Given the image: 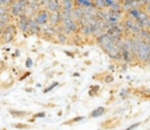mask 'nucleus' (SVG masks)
Instances as JSON below:
<instances>
[{"label":"nucleus","instance_id":"f257e3e1","mask_svg":"<svg viewBox=\"0 0 150 130\" xmlns=\"http://www.w3.org/2000/svg\"><path fill=\"white\" fill-rule=\"evenodd\" d=\"M27 6L26 0H13V2L9 5V14L12 19H18L19 16L23 15V9Z\"/></svg>","mask_w":150,"mask_h":130},{"label":"nucleus","instance_id":"f03ea898","mask_svg":"<svg viewBox=\"0 0 150 130\" xmlns=\"http://www.w3.org/2000/svg\"><path fill=\"white\" fill-rule=\"evenodd\" d=\"M150 54V45L145 41H142L137 48V52H136V55L138 56V59L141 61H145L148 59V55Z\"/></svg>","mask_w":150,"mask_h":130},{"label":"nucleus","instance_id":"7ed1b4c3","mask_svg":"<svg viewBox=\"0 0 150 130\" xmlns=\"http://www.w3.org/2000/svg\"><path fill=\"white\" fill-rule=\"evenodd\" d=\"M35 20H36V22L40 25V26H42V25H46V23H48V18H49V12L46 9V8H42V9H39L35 14H34V16H33Z\"/></svg>","mask_w":150,"mask_h":130},{"label":"nucleus","instance_id":"20e7f679","mask_svg":"<svg viewBox=\"0 0 150 130\" xmlns=\"http://www.w3.org/2000/svg\"><path fill=\"white\" fill-rule=\"evenodd\" d=\"M16 28H19L20 32L22 33H28L29 28H28V18L25 15H21L16 19Z\"/></svg>","mask_w":150,"mask_h":130},{"label":"nucleus","instance_id":"39448f33","mask_svg":"<svg viewBox=\"0 0 150 130\" xmlns=\"http://www.w3.org/2000/svg\"><path fill=\"white\" fill-rule=\"evenodd\" d=\"M43 8H46L49 13L61 11V1L60 0H47V2L43 5Z\"/></svg>","mask_w":150,"mask_h":130},{"label":"nucleus","instance_id":"423d86ee","mask_svg":"<svg viewBox=\"0 0 150 130\" xmlns=\"http://www.w3.org/2000/svg\"><path fill=\"white\" fill-rule=\"evenodd\" d=\"M60 22H61V13H60V11L50 12L49 13V18H48V23L54 27V26L60 25Z\"/></svg>","mask_w":150,"mask_h":130},{"label":"nucleus","instance_id":"0eeeda50","mask_svg":"<svg viewBox=\"0 0 150 130\" xmlns=\"http://www.w3.org/2000/svg\"><path fill=\"white\" fill-rule=\"evenodd\" d=\"M14 36H15V33L13 32H7V30H4L2 29V33L0 35V43L1 45H5V43H9L14 40Z\"/></svg>","mask_w":150,"mask_h":130},{"label":"nucleus","instance_id":"6e6552de","mask_svg":"<svg viewBox=\"0 0 150 130\" xmlns=\"http://www.w3.org/2000/svg\"><path fill=\"white\" fill-rule=\"evenodd\" d=\"M8 112H9L11 116H13V117H15V118H23V117H26V116L29 114V112H27V111L16 110V109H8Z\"/></svg>","mask_w":150,"mask_h":130},{"label":"nucleus","instance_id":"1a4fd4ad","mask_svg":"<svg viewBox=\"0 0 150 130\" xmlns=\"http://www.w3.org/2000/svg\"><path fill=\"white\" fill-rule=\"evenodd\" d=\"M61 1V9L70 12L74 8V0H60Z\"/></svg>","mask_w":150,"mask_h":130},{"label":"nucleus","instance_id":"9d476101","mask_svg":"<svg viewBox=\"0 0 150 130\" xmlns=\"http://www.w3.org/2000/svg\"><path fill=\"white\" fill-rule=\"evenodd\" d=\"M9 22H12V16H11L9 13H7V14H0V28H4Z\"/></svg>","mask_w":150,"mask_h":130},{"label":"nucleus","instance_id":"9b49d317","mask_svg":"<svg viewBox=\"0 0 150 130\" xmlns=\"http://www.w3.org/2000/svg\"><path fill=\"white\" fill-rule=\"evenodd\" d=\"M55 36H56V41L60 42V43H66L67 42V35L62 32H59V33H55Z\"/></svg>","mask_w":150,"mask_h":130},{"label":"nucleus","instance_id":"f8f14e48","mask_svg":"<svg viewBox=\"0 0 150 130\" xmlns=\"http://www.w3.org/2000/svg\"><path fill=\"white\" fill-rule=\"evenodd\" d=\"M93 5L98 9H103L105 7V0H93Z\"/></svg>","mask_w":150,"mask_h":130},{"label":"nucleus","instance_id":"ddd939ff","mask_svg":"<svg viewBox=\"0 0 150 130\" xmlns=\"http://www.w3.org/2000/svg\"><path fill=\"white\" fill-rule=\"evenodd\" d=\"M103 112H104V108H103V107H100V108L95 109V110L91 112V116H93V117H97V116H101Z\"/></svg>","mask_w":150,"mask_h":130},{"label":"nucleus","instance_id":"4468645a","mask_svg":"<svg viewBox=\"0 0 150 130\" xmlns=\"http://www.w3.org/2000/svg\"><path fill=\"white\" fill-rule=\"evenodd\" d=\"M81 32H82L84 35H89V34H91L90 26H89V25H82V27H81Z\"/></svg>","mask_w":150,"mask_h":130},{"label":"nucleus","instance_id":"2eb2a0df","mask_svg":"<svg viewBox=\"0 0 150 130\" xmlns=\"http://www.w3.org/2000/svg\"><path fill=\"white\" fill-rule=\"evenodd\" d=\"M132 54V52H130V50H122V56H123V59L125 60V61H131V57H130V55Z\"/></svg>","mask_w":150,"mask_h":130},{"label":"nucleus","instance_id":"dca6fc26","mask_svg":"<svg viewBox=\"0 0 150 130\" xmlns=\"http://www.w3.org/2000/svg\"><path fill=\"white\" fill-rule=\"evenodd\" d=\"M135 22H136V21H135L134 19H127V20H125V22H124V25H125V27H127V28L130 30V29L134 27Z\"/></svg>","mask_w":150,"mask_h":130},{"label":"nucleus","instance_id":"f3484780","mask_svg":"<svg viewBox=\"0 0 150 130\" xmlns=\"http://www.w3.org/2000/svg\"><path fill=\"white\" fill-rule=\"evenodd\" d=\"M12 126L13 128H16V129H29L30 128L28 124H22V123H15V124L13 123Z\"/></svg>","mask_w":150,"mask_h":130},{"label":"nucleus","instance_id":"a211bd4d","mask_svg":"<svg viewBox=\"0 0 150 130\" xmlns=\"http://www.w3.org/2000/svg\"><path fill=\"white\" fill-rule=\"evenodd\" d=\"M13 2V0H0V6H7L9 7V5Z\"/></svg>","mask_w":150,"mask_h":130},{"label":"nucleus","instance_id":"6ab92c4d","mask_svg":"<svg viewBox=\"0 0 150 130\" xmlns=\"http://www.w3.org/2000/svg\"><path fill=\"white\" fill-rule=\"evenodd\" d=\"M57 84H59V83H57V82H54V83H52V85H49V87H48V88H46V89H45V90H43V93H48V91H50V90H52V89H53V88H55V87H56V85H57Z\"/></svg>","mask_w":150,"mask_h":130},{"label":"nucleus","instance_id":"aec40b11","mask_svg":"<svg viewBox=\"0 0 150 130\" xmlns=\"http://www.w3.org/2000/svg\"><path fill=\"white\" fill-rule=\"evenodd\" d=\"M32 66H33L32 59H30V57H27V60H26V67H27V68H30Z\"/></svg>","mask_w":150,"mask_h":130},{"label":"nucleus","instance_id":"412c9836","mask_svg":"<svg viewBox=\"0 0 150 130\" xmlns=\"http://www.w3.org/2000/svg\"><path fill=\"white\" fill-rule=\"evenodd\" d=\"M144 12L148 14V16H150V4H145V7H144Z\"/></svg>","mask_w":150,"mask_h":130},{"label":"nucleus","instance_id":"4be33fe9","mask_svg":"<svg viewBox=\"0 0 150 130\" xmlns=\"http://www.w3.org/2000/svg\"><path fill=\"white\" fill-rule=\"evenodd\" d=\"M139 125V123H136V124H134V125H131V126H129V128H127L125 130H134L135 128H137Z\"/></svg>","mask_w":150,"mask_h":130},{"label":"nucleus","instance_id":"5701e85b","mask_svg":"<svg viewBox=\"0 0 150 130\" xmlns=\"http://www.w3.org/2000/svg\"><path fill=\"white\" fill-rule=\"evenodd\" d=\"M6 68V63L5 61H0V70H4Z\"/></svg>","mask_w":150,"mask_h":130},{"label":"nucleus","instance_id":"b1692460","mask_svg":"<svg viewBox=\"0 0 150 130\" xmlns=\"http://www.w3.org/2000/svg\"><path fill=\"white\" fill-rule=\"evenodd\" d=\"M45 116H46L45 112H39V114H35L34 115V117H45Z\"/></svg>","mask_w":150,"mask_h":130},{"label":"nucleus","instance_id":"393cba45","mask_svg":"<svg viewBox=\"0 0 150 130\" xmlns=\"http://www.w3.org/2000/svg\"><path fill=\"white\" fill-rule=\"evenodd\" d=\"M111 81H112V76L108 75V76L105 77V82H111Z\"/></svg>","mask_w":150,"mask_h":130},{"label":"nucleus","instance_id":"a878e982","mask_svg":"<svg viewBox=\"0 0 150 130\" xmlns=\"http://www.w3.org/2000/svg\"><path fill=\"white\" fill-rule=\"evenodd\" d=\"M28 75H30V73H29V71H28V73H26V74H23V76H21V77H20V80H25Z\"/></svg>","mask_w":150,"mask_h":130},{"label":"nucleus","instance_id":"bb28decb","mask_svg":"<svg viewBox=\"0 0 150 130\" xmlns=\"http://www.w3.org/2000/svg\"><path fill=\"white\" fill-rule=\"evenodd\" d=\"M38 2H39V4H40V5L42 6V7H43V5H45V4L47 2V0H38Z\"/></svg>","mask_w":150,"mask_h":130},{"label":"nucleus","instance_id":"cd10ccee","mask_svg":"<svg viewBox=\"0 0 150 130\" xmlns=\"http://www.w3.org/2000/svg\"><path fill=\"white\" fill-rule=\"evenodd\" d=\"M25 90H26L27 93H32V91H33V89H32V88H26Z\"/></svg>","mask_w":150,"mask_h":130},{"label":"nucleus","instance_id":"c85d7f7f","mask_svg":"<svg viewBox=\"0 0 150 130\" xmlns=\"http://www.w3.org/2000/svg\"><path fill=\"white\" fill-rule=\"evenodd\" d=\"M18 55H20V52H19V50L15 52V56H18Z\"/></svg>","mask_w":150,"mask_h":130},{"label":"nucleus","instance_id":"c756f323","mask_svg":"<svg viewBox=\"0 0 150 130\" xmlns=\"http://www.w3.org/2000/svg\"><path fill=\"white\" fill-rule=\"evenodd\" d=\"M1 33H2V28H0V35H1Z\"/></svg>","mask_w":150,"mask_h":130},{"label":"nucleus","instance_id":"7c9ffc66","mask_svg":"<svg viewBox=\"0 0 150 130\" xmlns=\"http://www.w3.org/2000/svg\"><path fill=\"white\" fill-rule=\"evenodd\" d=\"M0 46H1V43H0Z\"/></svg>","mask_w":150,"mask_h":130},{"label":"nucleus","instance_id":"2f4dec72","mask_svg":"<svg viewBox=\"0 0 150 130\" xmlns=\"http://www.w3.org/2000/svg\"><path fill=\"white\" fill-rule=\"evenodd\" d=\"M149 45H150V43H149Z\"/></svg>","mask_w":150,"mask_h":130}]
</instances>
